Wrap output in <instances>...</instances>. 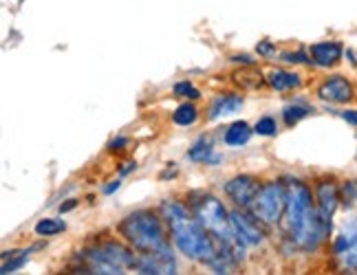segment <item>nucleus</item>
<instances>
[{
	"instance_id": "nucleus-29",
	"label": "nucleus",
	"mask_w": 357,
	"mask_h": 275,
	"mask_svg": "<svg viewBox=\"0 0 357 275\" xmlns=\"http://www.w3.org/2000/svg\"><path fill=\"white\" fill-rule=\"evenodd\" d=\"M77 205V201H71V203H66V205H60V212L64 214V212H68V210H73Z\"/></svg>"
},
{
	"instance_id": "nucleus-20",
	"label": "nucleus",
	"mask_w": 357,
	"mask_h": 275,
	"mask_svg": "<svg viewBox=\"0 0 357 275\" xmlns=\"http://www.w3.org/2000/svg\"><path fill=\"white\" fill-rule=\"evenodd\" d=\"M188 159L190 161H205V163H208L212 159V143L201 139L197 146H192V150L188 152Z\"/></svg>"
},
{
	"instance_id": "nucleus-15",
	"label": "nucleus",
	"mask_w": 357,
	"mask_h": 275,
	"mask_svg": "<svg viewBox=\"0 0 357 275\" xmlns=\"http://www.w3.org/2000/svg\"><path fill=\"white\" fill-rule=\"evenodd\" d=\"M252 132L254 130L247 126L245 121H236V123H231V126L227 128V132H225V143L231 146V148H241L245 143H250Z\"/></svg>"
},
{
	"instance_id": "nucleus-8",
	"label": "nucleus",
	"mask_w": 357,
	"mask_h": 275,
	"mask_svg": "<svg viewBox=\"0 0 357 275\" xmlns=\"http://www.w3.org/2000/svg\"><path fill=\"white\" fill-rule=\"evenodd\" d=\"M315 198H318V212L324 220L326 229L331 231V218L337 212V205H340V187L333 178H322L315 185Z\"/></svg>"
},
{
	"instance_id": "nucleus-24",
	"label": "nucleus",
	"mask_w": 357,
	"mask_h": 275,
	"mask_svg": "<svg viewBox=\"0 0 357 275\" xmlns=\"http://www.w3.org/2000/svg\"><path fill=\"white\" fill-rule=\"evenodd\" d=\"M282 60L284 62H291V64H305V62H311L307 58L305 51H298V53H282Z\"/></svg>"
},
{
	"instance_id": "nucleus-10",
	"label": "nucleus",
	"mask_w": 357,
	"mask_h": 275,
	"mask_svg": "<svg viewBox=\"0 0 357 275\" xmlns=\"http://www.w3.org/2000/svg\"><path fill=\"white\" fill-rule=\"evenodd\" d=\"M318 97L331 104H347L355 97V91L347 77L333 75V77H326L318 86Z\"/></svg>"
},
{
	"instance_id": "nucleus-6",
	"label": "nucleus",
	"mask_w": 357,
	"mask_h": 275,
	"mask_svg": "<svg viewBox=\"0 0 357 275\" xmlns=\"http://www.w3.org/2000/svg\"><path fill=\"white\" fill-rule=\"evenodd\" d=\"M311 210H313L311 189L302 181H291L287 185V225H289V229H294Z\"/></svg>"
},
{
	"instance_id": "nucleus-26",
	"label": "nucleus",
	"mask_w": 357,
	"mask_h": 275,
	"mask_svg": "<svg viewBox=\"0 0 357 275\" xmlns=\"http://www.w3.org/2000/svg\"><path fill=\"white\" fill-rule=\"evenodd\" d=\"M123 146H128V139L126 136H119V139H115V141H111V150H123Z\"/></svg>"
},
{
	"instance_id": "nucleus-17",
	"label": "nucleus",
	"mask_w": 357,
	"mask_h": 275,
	"mask_svg": "<svg viewBox=\"0 0 357 275\" xmlns=\"http://www.w3.org/2000/svg\"><path fill=\"white\" fill-rule=\"evenodd\" d=\"M309 113L311 110L307 108V106H300V104H294V106H287L284 110H282V119H284V123L287 126H296L298 121H302L305 117H309Z\"/></svg>"
},
{
	"instance_id": "nucleus-27",
	"label": "nucleus",
	"mask_w": 357,
	"mask_h": 275,
	"mask_svg": "<svg viewBox=\"0 0 357 275\" xmlns=\"http://www.w3.org/2000/svg\"><path fill=\"white\" fill-rule=\"evenodd\" d=\"M258 53L260 55H273V53H276V49H273L271 45H267V42H260L258 45Z\"/></svg>"
},
{
	"instance_id": "nucleus-16",
	"label": "nucleus",
	"mask_w": 357,
	"mask_h": 275,
	"mask_svg": "<svg viewBox=\"0 0 357 275\" xmlns=\"http://www.w3.org/2000/svg\"><path fill=\"white\" fill-rule=\"evenodd\" d=\"M197 117H199L197 106L183 104V106H178V108H176V113L172 115V121L176 123V126H192V123L197 121Z\"/></svg>"
},
{
	"instance_id": "nucleus-28",
	"label": "nucleus",
	"mask_w": 357,
	"mask_h": 275,
	"mask_svg": "<svg viewBox=\"0 0 357 275\" xmlns=\"http://www.w3.org/2000/svg\"><path fill=\"white\" fill-rule=\"evenodd\" d=\"M119 185H121L119 181H113L111 185H106V187H104V194H113L115 189H119Z\"/></svg>"
},
{
	"instance_id": "nucleus-12",
	"label": "nucleus",
	"mask_w": 357,
	"mask_h": 275,
	"mask_svg": "<svg viewBox=\"0 0 357 275\" xmlns=\"http://www.w3.org/2000/svg\"><path fill=\"white\" fill-rule=\"evenodd\" d=\"M309 55H311V62L318 64V66H335L340 60H342V45L331 40V42H318L309 49Z\"/></svg>"
},
{
	"instance_id": "nucleus-14",
	"label": "nucleus",
	"mask_w": 357,
	"mask_h": 275,
	"mask_svg": "<svg viewBox=\"0 0 357 275\" xmlns=\"http://www.w3.org/2000/svg\"><path fill=\"white\" fill-rule=\"evenodd\" d=\"M267 81H269V86L276 88V91H291V88H300V84H302L300 75L289 73V71H280V68L271 71Z\"/></svg>"
},
{
	"instance_id": "nucleus-18",
	"label": "nucleus",
	"mask_w": 357,
	"mask_h": 275,
	"mask_svg": "<svg viewBox=\"0 0 357 275\" xmlns=\"http://www.w3.org/2000/svg\"><path fill=\"white\" fill-rule=\"evenodd\" d=\"M64 229H66V225L62 223V220H56V218H43L36 225L38 236H56V233H60Z\"/></svg>"
},
{
	"instance_id": "nucleus-7",
	"label": "nucleus",
	"mask_w": 357,
	"mask_h": 275,
	"mask_svg": "<svg viewBox=\"0 0 357 275\" xmlns=\"http://www.w3.org/2000/svg\"><path fill=\"white\" fill-rule=\"evenodd\" d=\"M229 220H231V229H234V233L241 238L243 244L256 246L265 240V231H263V227H260V220L254 214L250 216V214L236 210V212L229 214Z\"/></svg>"
},
{
	"instance_id": "nucleus-9",
	"label": "nucleus",
	"mask_w": 357,
	"mask_h": 275,
	"mask_svg": "<svg viewBox=\"0 0 357 275\" xmlns=\"http://www.w3.org/2000/svg\"><path fill=\"white\" fill-rule=\"evenodd\" d=\"M258 189H260L258 178H254V176H236V178H231V181H227L225 194L229 196V201H234L236 207L247 210V207H252Z\"/></svg>"
},
{
	"instance_id": "nucleus-11",
	"label": "nucleus",
	"mask_w": 357,
	"mask_h": 275,
	"mask_svg": "<svg viewBox=\"0 0 357 275\" xmlns=\"http://www.w3.org/2000/svg\"><path fill=\"white\" fill-rule=\"evenodd\" d=\"M135 269H139V273H174L176 265L170 251H157V253H142L137 258Z\"/></svg>"
},
{
	"instance_id": "nucleus-2",
	"label": "nucleus",
	"mask_w": 357,
	"mask_h": 275,
	"mask_svg": "<svg viewBox=\"0 0 357 275\" xmlns=\"http://www.w3.org/2000/svg\"><path fill=\"white\" fill-rule=\"evenodd\" d=\"M119 236L139 253L170 251V242L161 218L153 212H135L117 225Z\"/></svg>"
},
{
	"instance_id": "nucleus-1",
	"label": "nucleus",
	"mask_w": 357,
	"mask_h": 275,
	"mask_svg": "<svg viewBox=\"0 0 357 275\" xmlns=\"http://www.w3.org/2000/svg\"><path fill=\"white\" fill-rule=\"evenodd\" d=\"M161 214H163V220H166V225L170 229V236H172V242H174L176 249L192 260H199V262L210 265L216 256V251H218L221 240L218 238L214 240L210 236V231L205 229L197 218H192L190 212L183 207L181 203L163 201Z\"/></svg>"
},
{
	"instance_id": "nucleus-19",
	"label": "nucleus",
	"mask_w": 357,
	"mask_h": 275,
	"mask_svg": "<svg viewBox=\"0 0 357 275\" xmlns=\"http://www.w3.org/2000/svg\"><path fill=\"white\" fill-rule=\"evenodd\" d=\"M236 81L243 86V88H260L265 84V79L260 77V73L256 71V68H245V71L236 73Z\"/></svg>"
},
{
	"instance_id": "nucleus-25",
	"label": "nucleus",
	"mask_w": 357,
	"mask_h": 275,
	"mask_svg": "<svg viewBox=\"0 0 357 275\" xmlns=\"http://www.w3.org/2000/svg\"><path fill=\"white\" fill-rule=\"evenodd\" d=\"M342 119L357 126V110H344V113H342Z\"/></svg>"
},
{
	"instance_id": "nucleus-23",
	"label": "nucleus",
	"mask_w": 357,
	"mask_h": 275,
	"mask_svg": "<svg viewBox=\"0 0 357 275\" xmlns=\"http://www.w3.org/2000/svg\"><path fill=\"white\" fill-rule=\"evenodd\" d=\"M26 258H29V251H22L18 258H13L11 260V262H7V260H5V262H3V271H0V273H11V271H16V269H20L24 262H26Z\"/></svg>"
},
{
	"instance_id": "nucleus-21",
	"label": "nucleus",
	"mask_w": 357,
	"mask_h": 275,
	"mask_svg": "<svg viewBox=\"0 0 357 275\" xmlns=\"http://www.w3.org/2000/svg\"><path fill=\"white\" fill-rule=\"evenodd\" d=\"M254 132H258L260 136H273L278 132V123L273 117H263V119H258V123L254 126Z\"/></svg>"
},
{
	"instance_id": "nucleus-13",
	"label": "nucleus",
	"mask_w": 357,
	"mask_h": 275,
	"mask_svg": "<svg viewBox=\"0 0 357 275\" xmlns=\"http://www.w3.org/2000/svg\"><path fill=\"white\" fill-rule=\"evenodd\" d=\"M243 108V97L238 95H221L216 97L210 106V119H218V117H225V115H234Z\"/></svg>"
},
{
	"instance_id": "nucleus-5",
	"label": "nucleus",
	"mask_w": 357,
	"mask_h": 275,
	"mask_svg": "<svg viewBox=\"0 0 357 275\" xmlns=\"http://www.w3.org/2000/svg\"><path fill=\"white\" fill-rule=\"evenodd\" d=\"M333 253L344 269L357 271V216L344 220L333 242Z\"/></svg>"
},
{
	"instance_id": "nucleus-3",
	"label": "nucleus",
	"mask_w": 357,
	"mask_h": 275,
	"mask_svg": "<svg viewBox=\"0 0 357 275\" xmlns=\"http://www.w3.org/2000/svg\"><path fill=\"white\" fill-rule=\"evenodd\" d=\"M89 267L86 273H123V269H130L137 265V258L117 242H106L102 246H95L86 253Z\"/></svg>"
},
{
	"instance_id": "nucleus-4",
	"label": "nucleus",
	"mask_w": 357,
	"mask_h": 275,
	"mask_svg": "<svg viewBox=\"0 0 357 275\" xmlns=\"http://www.w3.org/2000/svg\"><path fill=\"white\" fill-rule=\"evenodd\" d=\"M250 210L263 225L280 223L282 214L287 212V187L282 183L263 185L258 189V194H256Z\"/></svg>"
},
{
	"instance_id": "nucleus-22",
	"label": "nucleus",
	"mask_w": 357,
	"mask_h": 275,
	"mask_svg": "<svg viewBox=\"0 0 357 275\" xmlns=\"http://www.w3.org/2000/svg\"><path fill=\"white\" fill-rule=\"evenodd\" d=\"M174 95H178V97H190V100H199L201 93L190 84V81H178V84L174 86Z\"/></svg>"
}]
</instances>
